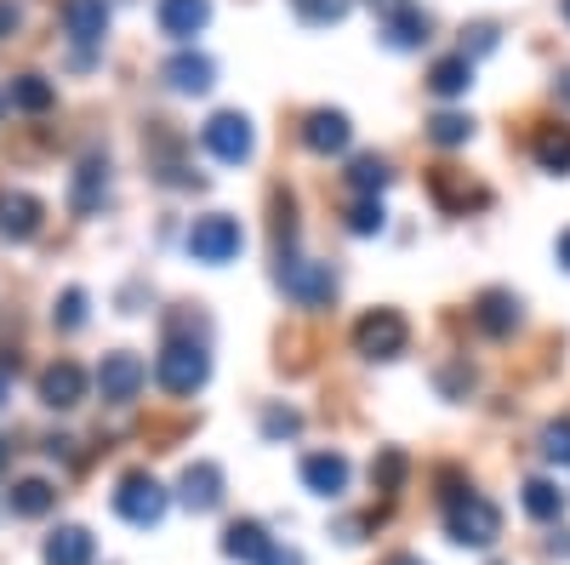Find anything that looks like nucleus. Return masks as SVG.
I'll use <instances>...</instances> for the list:
<instances>
[{
  "instance_id": "nucleus-45",
  "label": "nucleus",
  "mask_w": 570,
  "mask_h": 565,
  "mask_svg": "<svg viewBox=\"0 0 570 565\" xmlns=\"http://www.w3.org/2000/svg\"><path fill=\"white\" fill-rule=\"evenodd\" d=\"M559 91H564V104H570V75H564V80H559Z\"/></svg>"
},
{
  "instance_id": "nucleus-8",
  "label": "nucleus",
  "mask_w": 570,
  "mask_h": 565,
  "mask_svg": "<svg viewBox=\"0 0 570 565\" xmlns=\"http://www.w3.org/2000/svg\"><path fill=\"white\" fill-rule=\"evenodd\" d=\"M142 383H149V366H142L131 349L104 354V366H98V389H104V400H109V406H131Z\"/></svg>"
},
{
  "instance_id": "nucleus-44",
  "label": "nucleus",
  "mask_w": 570,
  "mask_h": 565,
  "mask_svg": "<svg viewBox=\"0 0 570 565\" xmlns=\"http://www.w3.org/2000/svg\"><path fill=\"white\" fill-rule=\"evenodd\" d=\"M0 406H7V371H0Z\"/></svg>"
},
{
  "instance_id": "nucleus-9",
  "label": "nucleus",
  "mask_w": 570,
  "mask_h": 565,
  "mask_svg": "<svg viewBox=\"0 0 570 565\" xmlns=\"http://www.w3.org/2000/svg\"><path fill=\"white\" fill-rule=\"evenodd\" d=\"M40 217H46V206L29 188H0V234H7V241H35Z\"/></svg>"
},
{
  "instance_id": "nucleus-3",
  "label": "nucleus",
  "mask_w": 570,
  "mask_h": 565,
  "mask_svg": "<svg viewBox=\"0 0 570 565\" xmlns=\"http://www.w3.org/2000/svg\"><path fill=\"white\" fill-rule=\"evenodd\" d=\"M166 503L171 497H166V486L149 475V468H131V475H120V486H115V514L126 526H142V532L166 520Z\"/></svg>"
},
{
  "instance_id": "nucleus-25",
  "label": "nucleus",
  "mask_w": 570,
  "mask_h": 565,
  "mask_svg": "<svg viewBox=\"0 0 570 565\" xmlns=\"http://www.w3.org/2000/svg\"><path fill=\"white\" fill-rule=\"evenodd\" d=\"M7 503H12V514H23V520H40V514H52L58 491H52V480H18Z\"/></svg>"
},
{
  "instance_id": "nucleus-31",
  "label": "nucleus",
  "mask_w": 570,
  "mask_h": 565,
  "mask_svg": "<svg viewBox=\"0 0 570 565\" xmlns=\"http://www.w3.org/2000/svg\"><path fill=\"white\" fill-rule=\"evenodd\" d=\"M292 7H297L303 23H343L354 0H292Z\"/></svg>"
},
{
  "instance_id": "nucleus-17",
  "label": "nucleus",
  "mask_w": 570,
  "mask_h": 565,
  "mask_svg": "<svg viewBox=\"0 0 570 565\" xmlns=\"http://www.w3.org/2000/svg\"><path fill=\"white\" fill-rule=\"evenodd\" d=\"M63 29L80 46H98L104 29H109V7H104V0H63Z\"/></svg>"
},
{
  "instance_id": "nucleus-10",
  "label": "nucleus",
  "mask_w": 570,
  "mask_h": 565,
  "mask_svg": "<svg viewBox=\"0 0 570 565\" xmlns=\"http://www.w3.org/2000/svg\"><path fill=\"white\" fill-rule=\"evenodd\" d=\"M40 400L52 406V411H75L86 400V371L75 360H52L40 371Z\"/></svg>"
},
{
  "instance_id": "nucleus-35",
  "label": "nucleus",
  "mask_w": 570,
  "mask_h": 565,
  "mask_svg": "<svg viewBox=\"0 0 570 565\" xmlns=\"http://www.w3.org/2000/svg\"><path fill=\"white\" fill-rule=\"evenodd\" d=\"M468 35L473 40H462V52H468V46H473V52H497V23H473Z\"/></svg>"
},
{
  "instance_id": "nucleus-24",
  "label": "nucleus",
  "mask_w": 570,
  "mask_h": 565,
  "mask_svg": "<svg viewBox=\"0 0 570 565\" xmlns=\"http://www.w3.org/2000/svg\"><path fill=\"white\" fill-rule=\"evenodd\" d=\"M7 98H12V109H23V115H46V109L58 104V86L46 80V75H18Z\"/></svg>"
},
{
  "instance_id": "nucleus-14",
  "label": "nucleus",
  "mask_w": 570,
  "mask_h": 565,
  "mask_svg": "<svg viewBox=\"0 0 570 565\" xmlns=\"http://www.w3.org/2000/svg\"><path fill=\"white\" fill-rule=\"evenodd\" d=\"M160 80H166L171 91H183V98H200V91H212L217 69H212V58H206V52H177V58L160 69Z\"/></svg>"
},
{
  "instance_id": "nucleus-39",
  "label": "nucleus",
  "mask_w": 570,
  "mask_h": 565,
  "mask_svg": "<svg viewBox=\"0 0 570 565\" xmlns=\"http://www.w3.org/2000/svg\"><path fill=\"white\" fill-rule=\"evenodd\" d=\"M371 7L383 12V18H394V12H405V7H411V0H371Z\"/></svg>"
},
{
  "instance_id": "nucleus-40",
  "label": "nucleus",
  "mask_w": 570,
  "mask_h": 565,
  "mask_svg": "<svg viewBox=\"0 0 570 565\" xmlns=\"http://www.w3.org/2000/svg\"><path fill=\"white\" fill-rule=\"evenodd\" d=\"M553 252H559V263H564V269H570V228H564V234H559V246H553Z\"/></svg>"
},
{
  "instance_id": "nucleus-32",
  "label": "nucleus",
  "mask_w": 570,
  "mask_h": 565,
  "mask_svg": "<svg viewBox=\"0 0 570 565\" xmlns=\"http://www.w3.org/2000/svg\"><path fill=\"white\" fill-rule=\"evenodd\" d=\"M52 320L63 325V332H80V325H86V292H80V286H69V292L58 298V309H52Z\"/></svg>"
},
{
  "instance_id": "nucleus-28",
  "label": "nucleus",
  "mask_w": 570,
  "mask_h": 565,
  "mask_svg": "<svg viewBox=\"0 0 570 565\" xmlns=\"http://www.w3.org/2000/svg\"><path fill=\"white\" fill-rule=\"evenodd\" d=\"M428 137H434L440 149H462L468 137H473V120H468V115H451V109H445V115H434V120H428Z\"/></svg>"
},
{
  "instance_id": "nucleus-12",
  "label": "nucleus",
  "mask_w": 570,
  "mask_h": 565,
  "mask_svg": "<svg viewBox=\"0 0 570 565\" xmlns=\"http://www.w3.org/2000/svg\"><path fill=\"white\" fill-rule=\"evenodd\" d=\"M348 137H354V126H348L343 109H314V115L303 120V144H308L314 155H343Z\"/></svg>"
},
{
  "instance_id": "nucleus-46",
  "label": "nucleus",
  "mask_w": 570,
  "mask_h": 565,
  "mask_svg": "<svg viewBox=\"0 0 570 565\" xmlns=\"http://www.w3.org/2000/svg\"><path fill=\"white\" fill-rule=\"evenodd\" d=\"M559 12H564V23H570V0H559Z\"/></svg>"
},
{
  "instance_id": "nucleus-22",
  "label": "nucleus",
  "mask_w": 570,
  "mask_h": 565,
  "mask_svg": "<svg viewBox=\"0 0 570 565\" xmlns=\"http://www.w3.org/2000/svg\"><path fill=\"white\" fill-rule=\"evenodd\" d=\"M428 12H416V7H405V12H394V18H383V40L394 46V52H416V46H428Z\"/></svg>"
},
{
  "instance_id": "nucleus-33",
  "label": "nucleus",
  "mask_w": 570,
  "mask_h": 565,
  "mask_svg": "<svg viewBox=\"0 0 570 565\" xmlns=\"http://www.w3.org/2000/svg\"><path fill=\"white\" fill-rule=\"evenodd\" d=\"M371 480L383 486V491H400V480H405V451H383L371 462Z\"/></svg>"
},
{
  "instance_id": "nucleus-19",
  "label": "nucleus",
  "mask_w": 570,
  "mask_h": 565,
  "mask_svg": "<svg viewBox=\"0 0 570 565\" xmlns=\"http://www.w3.org/2000/svg\"><path fill=\"white\" fill-rule=\"evenodd\" d=\"M268 548H274V537H268L257 520H234V526L223 532V554H228V559L263 565V559H268Z\"/></svg>"
},
{
  "instance_id": "nucleus-13",
  "label": "nucleus",
  "mask_w": 570,
  "mask_h": 565,
  "mask_svg": "<svg viewBox=\"0 0 570 565\" xmlns=\"http://www.w3.org/2000/svg\"><path fill=\"white\" fill-rule=\"evenodd\" d=\"M303 486L314 497H343L348 491V457L343 451H314L303 457Z\"/></svg>"
},
{
  "instance_id": "nucleus-6",
  "label": "nucleus",
  "mask_w": 570,
  "mask_h": 565,
  "mask_svg": "<svg viewBox=\"0 0 570 565\" xmlns=\"http://www.w3.org/2000/svg\"><path fill=\"white\" fill-rule=\"evenodd\" d=\"M405 343H411V325H405L400 309H371V314L354 325V349H360L365 360H400Z\"/></svg>"
},
{
  "instance_id": "nucleus-41",
  "label": "nucleus",
  "mask_w": 570,
  "mask_h": 565,
  "mask_svg": "<svg viewBox=\"0 0 570 565\" xmlns=\"http://www.w3.org/2000/svg\"><path fill=\"white\" fill-rule=\"evenodd\" d=\"M553 554H570V532H559V537H553Z\"/></svg>"
},
{
  "instance_id": "nucleus-11",
  "label": "nucleus",
  "mask_w": 570,
  "mask_h": 565,
  "mask_svg": "<svg viewBox=\"0 0 570 565\" xmlns=\"http://www.w3.org/2000/svg\"><path fill=\"white\" fill-rule=\"evenodd\" d=\"M177 497H183V508L212 514V508L223 503V468H217V462H188L183 480H177Z\"/></svg>"
},
{
  "instance_id": "nucleus-7",
  "label": "nucleus",
  "mask_w": 570,
  "mask_h": 565,
  "mask_svg": "<svg viewBox=\"0 0 570 565\" xmlns=\"http://www.w3.org/2000/svg\"><path fill=\"white\" fill-rule=\"evenodd\" d=\"M200 144H206L223 166H240V160H252V149H257V131H252V120H246L240 109H223V115H212V120L200 126Z\"/></svg>"
},
{
  "instance_id": "nucleus-20",
  "label": "nucleus",
  "mask_w": 570,
  "mask_h": 565,
  "mask_svg": "<svg viewBox=\"0 0 570 565\" xmlns=\"http://www.w3.org/2000/svg\"><path fill=\"white\" fill-rule=\"evenodd\" d=\"M531 155H537V166H542V172L564 177V172H570V126H559V120L537 126V137H531Z\"/></svg>"
},
{
  "instance_id": "nucleus-29",
  "label": "nucleus",
  "mask_w": 570,
  "mask_h": 565,
  "mask_svg": "<svg viewBox=\"0 0 570 565\" xmlns=\"http://www.w3.org/2000/svg\"><path fill=\"white\" fill-rule=\"evenodd\" d=\"M383 223H389V212H383V201H376V195H360L348 206V234H383Z\"/></svg>"
},
{
  "instance_id": "nucleus-15",
  "label": "nucleus",
  "mask_w": 570,
  "mask_h": 565,
  "mask_svg": "<svg viewBox=\"0 0 570 565\" xmlns=\"http://www.w3.org/2000/svg\"><path fill=\"white\" fill-rule=\"evenodd\" d=\"M155 18H160V35H171V40H195V35L212 23V0H160Z\"/></svg>"
},
{
  "instance_id": "nucleus-38",
  "label": "nucleus",
  "mask_w": 570,
  "mask_h": 565,
  "mask_svg": "<svg viewBox=\"0 0 570 565\" xmlns=\"http://www.w3.org/2000/svg\"><path fill=\"white\" fill-rule=\"evenodd\" d=\"M18 29V7H12V0H0V40H7Z\"/></svg>"
},
{
  "instance_id": "nucleus-4",
  "label": "nucleus",
  "mask_w": 570,
  "mask_h": 565,
  "mask_svg": "<svg viewBox=\"0 0 570 565\" xmlns=\"http://www.w3.org/2000/svg\"><path fill=\"white\" fill-rule=\"evenodd\" d=\"M274 280L285 286V298H297L303 309H325L331 298H337V274H331V263H308L297 252H279Z\"/></svg>"
},
{
  "instance_id": "nucleus-21",
  "label": "nucleus",
  "mask_w": 570,
  "mask_h": 565,
  "mask_svg": "<svg viewBox=\"0 0 570 565\" xmlns=\"http://www.w3.org/2000/svg\"><path fill=\"white\" fill-rule=\"evenodd\" d=\"M109 195V160L104 155H91V160H80V172H75V212H98V201Z\"/></svg>"
},
{
  "instance_id": "nucleus-43",
  "label": "nucleus",
  "mask_w": 570,
  "mask_h": 565,
  "mask_svg": "<svg viewBox=\"0 0 570 565\" xmlns=\"http://www.w3.org/2000/svg\"><path fill=\"white\" fill-rule=\"evenodd\" d=\"M7 457H12V446H7V440H0V468H7Z\"/></svg>"
},
{
  "instance_id": "nucleus-42",
  "label": "nucleus",
  "mask_w": 570,
  "mask_h": 565,
  "mask_svg": "<svg viewBox=\"0 0 570 565\" xmlns=\"http://www.w3.org/2000/svg\"><path fill=\"white\" fill-rule=\"evenodd\" d=\"M389 565H422V559H416V554H400V559H389Z\"/></svg>"
},
{
  "instance_id": "nucleus-37",
  "label": "nucleus",
  "mask_w": 570,
  "mask_h": 565,
  "mask_svg": "<svg viewBox=\"0 0 570 565\" xmlns=\"http://www.w3.org/2000/svg\"><path fill=\"white\" fill-rule=\"evenodd\" d=\"M440 383H445V394H468L473 389V371H445Z\"/></svg>"
},
{
  "instance_id": "nucleus-36",
  "label": "nucleus",
  "mask_w": 570,
  "mask_h": 565,
  "mask_svg": "<svg viewBox=\"0 0 570 565\" xmlns=\"http://www.w3.org/2000/svg\"><path fill=\"white\" fill-rule=\"evenodd\" d=\"M263 565H308V559H303V548H279V543H274Z\"/></svg>"
},
{
  "instance_id": "nucleus-18",
  "label": "nucleus",
  "mask_w": 570,
  "mask_h": 565,
  "mask_svg": "<svg viewBox=\"0 0 570 565\" xmlns=\"http://www.w3.org/2000/svg\"><path fill=\"white\" fill-rule=\"evenodd\" d=\"M473 325H480L485 338H508L519 325V298L513 292H485L480 303H473Z\"/></svg>"
},
{
  "instance_id": "nucleus-5",
  "label": "nucleus",
  "mask_w": 570,
  "mask_h": 565,
  "mask_svg": "<svg viewBox=\"0 0 570 565\" xmlns=\"http://www.w3.org/2000/svg\"><path fill=\"white\" fill-rule=\"evenodd\" d=\"M240 246H246V234H240V223H234L228 212H206V217L188 223V257H195V263H212V269L234 263Z\"/></svg>"
},
{
  "instance_id": "nucleus-47",
  "label": "nucleus",
  "mask_w": 570,
  "mask_h": 565,
  "mask_svg": "<svg viewBox=\"0 0 570 565\" xmlns=\"http://www.w3.org/2000/svg\"><path fill=\"white\" fill-rule=\"evenodd\" d=\"M0 109H7V98H0Z\"/></svg>"
},
{
  "instance_id": "nucleus-23",
  "label": "nucleus",
  "mask_w": 570,
  "mask_h": 565,
  "mask_svg": "<svg viewBox=\"0 0 570 565\" xmlns=\"http://www.w3.org/2000/svg\"><path fill=\"white\" fill-rule=\"evenodd\" d=\"M473 86V58H440L434 69H428V91H434V98H462V91Z\"/></svg>"
},
{
  "instance_id": "nucleus-1",
  "label": "nucleus",
  "mask_w": 570,
  "mask_h": 565,
  "mask_svg": "<svg viewBox=\"0 0 570 565\" xmlns=\"http://www.w3.org/2000/svg\"><path fill=\"white\" fill-rule=\"evenodd\" d=\"M445 532H451V543H462V548H491L497 537H502V508L491 503V497H480V491H468L456 475H445Z\"/></svg>"
},
{
  "instance_id": "nucleus-34",
  "label": "nucleus",
  "mask_w": 570,
  "mask_h": 565,
  "mask_svg": "<svg viewBox=\"0 0 570 565\" xmlns=\"http://www.w3.org/2000/svg\"><path fill=\"white\" fill-rule=\"evenodd\" d=\"M297 429H303V417H297V411H285V406L263 411V435H268V440H292Z\"/></svg>"
},
{
  "instance_id": "nucleus-30",
  "label": "nucleus",
  "mask_w": 570,
  "mask_h": 565,
  "mask_svg": "<svg viewBox=\"0 0 570 565\" xmlns=\"http://www.w3.org/2000/svg\"><path fill=\"white\" fill-rule=\"evenodd\" d=\"M542 457L553 468H570V417H553L548 429H542Z\"/></svg>"
},
{
  "instance_id": "nucleus-16",
  "label": "nucleus",
  "mask_w": 570,
  "mask_h": 565,
  "mask_svg": "<svg viewBox=\"0 0 570 565\" xmlns=\"http://www.w3.org/2000/svg\"><path fill=\"white\" fill-rule=\"evenodd\" d=\"M91 554H98V537L86 526H58L46 537V565H91Z\"/></svg>"
},
{
  "instance_id": "nucleus-27",
  "label": "nucleus",
  "mask_w": 570,
  "mask_h": 565,
  "mask_svg": "<svg viewBox=\"0 0 570 565\" xmlns=\"http://www.w3.org/2000/svg\"><path fill=\"white\" fill-rule=\"evenodd\" d=\"M525 514H531V520H559V514H564V491L553 480H525Z\"/></svg>"
},
{
  "instance_id": "nucleus-26",
  "label": "nucleus",
  "mask_w": 570,
  "mask_h": 565,
  "mask_svg": "<svg viewBox=\"0 0 570 565\" xmlns=\"http://www.w3.org/2000/svg\"><path fill=\"white\" fill-rule=\"evenodd\" d=\"M389 160L383 155H354V166H348V183L360 188V195H383V188H389Z\"/></svg>"
},
{
  "instance_id": "nucleus-2",
  "label": "nucleus",
  "mask_w": 570,
  "mask_h": 565,
  "mask_svg": "<svg viewBox=\"0 0 570 565\" xmlns=\"http://www.w3.org/2000/svg\"><path fill=\"white\" fill-rule=\"evenodd\" d=\"M155 377H160V389H166V394H195L206 377H212V354H206V343L171 332L166 349H160V360H155Z\"/></svg>"
}]
</instances>
